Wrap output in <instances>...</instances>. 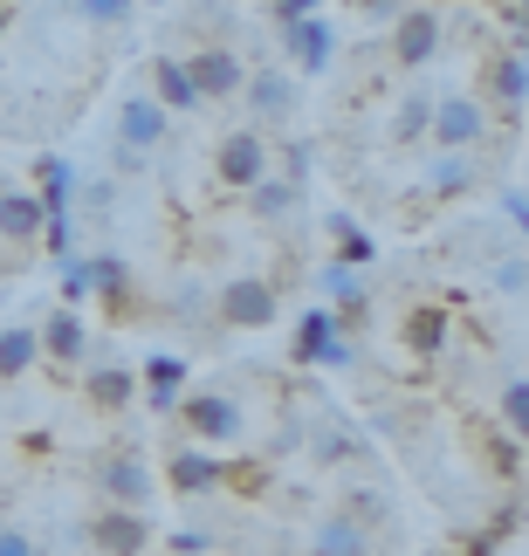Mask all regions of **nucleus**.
<instances>
[{
    "mask_svg": "<svg viewBox=\"0 0 529 556\" xmlns=\"http://www.w3.org/2000/svg\"><path fill=\"white\" fill-rule=\"evenodd\" d=\"M275 316H282V295H275V282H262V275H235V282L221 289V324L227 330H268Z\"/></svg>",
    "mask_w": 529,
    "mask_h": 556,
    "instance_id": "5",
    "label": "nucleus"
},
{
    "mask_svg": "<svg viewBox=\"0 0 529 556\" xmlns=\"http://www.w3.org/2000/svg\"><path fill=\"white\" fill-rule=\"evenodd\" d=\"M97 495H103V508H144L152 502V467H144L138 454L97 460Z\"/></svg>",
    "mask_w": 529,
    "mask_h": 556,
    "instance_id": "7",
    "label": "nucleus"
},
{
    "mask_svg": "<svg viewBox=\"0 0 529 556\" xmlns=\"http://www.w3.org/2000/svg\"><path fill=\"white\" fill-rule=\"evenodd\" d=\"M495 295H502V303H516V295H522V254H509V262L495 268Z\"/></svg>",
    "mask_w": 529,
    "mask_h": 556,
    "instance_id": "39",
    "label": "nucleus"
},
{
    "mask_svg": "<svg viewBox=\"0 0 529 556\" xmlns=\"http://www.w3.org/2000/svg\"><path fill=\"white\" fill-rule=\"evenodd\" d=\"M83 295H90V262H76V254H70V262H62V309H76Z\"/></svg>",
    "mask_w": 529,
    "mask_h": 556,
    "instance_id": "35",
    "label": "nucleus"
},
{
    "mask_svg": "<svg viewBox=\"0 0 529 556\" xmlns=\"http://www.w3.org/2000/svg\"><path fill=\"white\" fill-rule=\"evenodd\" d=\"M131 399H138V371H124V365H97L90 371V405L97 413H124Z\"/></svg>",
    "mask_w": 529,
    "mask_h": 556,
    "instance_id": "22",
    "label": "nucleus"
},
{
    "mask_svg": "<svg viewBox=\"0 0 529 556\" xmlns=\"http://www.w3.org/2000/svg\"><path fill=\"white\" fill-rule=\"evenodd\" d=\"M90 295H103V303L131 309V268L117 262V254H90Z\"/></svg>",
    "mask_w": 529,
    "mask_h": 556,
    "instance_id": "27",
    "label": "nucleus"
},
{
    "mask_svg": "<svg viewBox=\"0 0 529 556\" xmlns=\"http://www.w3.org/2000/svg\"><path fill=\"white\" fill-rule=\"evenodd\" d=\"M502 220H509V227H516V233H522V227H529V192H522V186H516V179H509V186H502Z\"/></svg>",
    "mask_w": 529,
    "mask_h": 556,
    "instance_id": "38",
    "label": "nucleus"
},
{
    "mask_svg": "<svg viewBox=\"0 0 529 556\" xmlns=\"http://www.w3.org/2000/svg\"><path fill=\"white\" fill-rule=\"evenodd\" d=\"M489 97H502L509 111H522V97H529V62H522V49H509V55L489 62Z\"/></svg>",
    "mask_w": 529,
    "mask_h": 556,
    "instance_id": "24",
    "label": "nucleus"
},
{
    "mask_svg": "<svg viewBox=\"0 0 529 556\" xmlns=\"http://www.w3.org/2000/svg\"><path fill=\"white\" fill-rule=\"evenodd\" d=\"M165 481H173L179 495H206V488H221V454H200V446H179V454L165 460Z\"/></svg>",
    "mask_w": 529,
    "mask_h": 556,
    "instance_id": "16",
    "label": "nucleus"
},
{
    "mask_svg": "<svg viewBox=\"0 0 529 556\" xmlns=\"http://www.w3.org/2000/svg\"><path fill=\"white\" fill-rule=\"evenodd\" d=\"M427 131H433L440 152H475V144L489 138V103H481V97H440L433 117H427Z\"/></svg>",
    "mask_w": 529,
    "mask_h": 556,
    "instance_id": "3",
    "label": "nucleus"
},
{
    "mask_svg": "<svg viewBox=\"0 0 529 556\" xmlns=\"http://www.w3.org/2000/svg\"><path fill=\"white\" fill-rule=\"evenodd\" d=\"M386 508H392V502L378 495V488H357V495L344 502V516H351L357 529H378V522H386Z\"/></svg>",
    "mask_w": 529,
    "mask_h": 556,
    "instance_id": "32",
    "label": "nucleus"
},
{
    "mask_svg": "<svg viewBox=\"0 0 529 556\" xmlns=\"http://www.w3.org/2000/svg\"><path fill=\"white\" fill-rule=\"evenodd\" d=\"M289 357L295 365H351V330L337 324V309H303V324H295V344H289Z\"/></svg>",
    "mask_w": 529,
    "mask_h": 556,
    "instance_id": "2",
    "label": "nucleus"
},
{
    "mask_svg": "<svg viewBox=\"0 0 529 556\" xmlns=\"http://www.w3.org/2000/svg\"><path fill=\"white\" fill-rule=\"evenodd\" d=\"M83 14L97 21V28H117V21H131V0H76Z\"/></svg>",
    "mask_w": 529,
    "mask_h": 556,
    "instance_id": "36",
    "label": "nucleus"
},
{
    "mask_svg": "<svg viewBox=\"0 0 529 556\" xmlns=\"http://www.w3.org/2000/svg\"><path fill=\"white\" fill-rule=\"evenodd\" d=\"M0 241H8V248L41 241V200H35V192L0 186Z\"/></svg>",
    "mask_w": 529,
    "mask_h": 556,
    "instance_id": "15",
    "label": "nucleus"
},
{
    "mask_svg": "<svg viewBox=\"0 0 529 556\" xmlns=\"http://www.w3.org/2000/svg\"><path fill=\"white\" fill-rule=\"evenodd\" d=\"M481 173H475V165H468V152H440L433 159V173H427V192H433V200H461V192H468Z\"/></svg>",
    "mask_w": 529,
    "mask_h": 556,
    "instance_id": "26",
    "label": "nucleus"
},
{
    "mask_svg": "<svg viewBox=\"0 0 529 556\" xmlns=\"http://www.w3.org/2000/svg\"><path fill=\"white\" fill-rule=\"evenodd\" d=\"M173 131V117L159 111L152 97H124V111H117V138H124V152H159V138Z\"/></svg>",
    "mask_w": 529,
    "mask_h": 556,
    "instance_id": "12",
    "label": "nucleus"
},
{
    "mask_svg": "<svg viewBox=\"0 0 529 556\" xmlns=\"http://www.w3.org/2000/svg\"><path fill=\"white\" fill-rule=\"evenodd\" d=\"M214 179L227 186V192H248L255 179H268V138L262 131H227L221 144H214Z\"/></svg>",
    "mask_w": 529,
    "mask_h": 556,
    "instance_id": "4",
    "label": "nucleus"
},
{
    "mask_svg": "<svg viewBox=\"0 0 529 556\" xmlns=\"http://www.w3.org/2000/svg\"><path fill=\"white\" fill-rule=\"evenodd\" d=\"M35 200H41V220H49V213H70V200H76V165L62 159V152H41L35 159Z\"/></svg>",
    "mask_w": 529,
    "mask_h": 556,
    "instance_id": "14",
    "label": "nucleus"
},
{
    "mask_svg": "<svg viewBox=\"0 0 529 556\" xmlns=\"http://www.w3.org/2000/svg\"><path fill=\"white\" fill-rule=\"evenodd\" d=\"M399 337H406V351H413V357H433L440 344H448V309H440V303H419V309H406V324H399Z\"/></svg>",
    "mask_w": 529,
    "mask_h": 556,
    "instance_id": "21",
    "label": "nucleus"
},
{
    "mask_svg": "<svg viewBox=\"0 0 529 556\" xmlns=\"http://www.w3.org/2000/svg\"><path fill=\"white\" fill-rule=\"evenodd\" d=\"M90 549L97 556H144V549H152V522H144L138 508H97Z\"/></svg>",
    "mask_w": 529,
    "mask_h": 556,
    "instance_id": "8",
    "label": "nucleus"
},
{
    "mask_svg": "<svg viewBox=\"0 0 529 556\" xmlns=\"http://www.w3.org/2000/svg\"><path fill=\"white\" fill-rule=\"evenodd\" d=\"M152 103H159L165 117H179V111H200L193 83H186V70H179L173 55H159V62H152Z\"/></svg>",
    "mask_w": 529,
    "mask_h": 556,
    "instance_id": "20",
    "label": "nucleus"
},
{
    "mask_svg": "<svg viewBox=\"0 0 529 556\" xmlns=\"http://www.w3.org/2000/svg\"><path fill=\"white\" fill-rule=\"evenodd\" d=\"M179 419H186V433L206 440V446H235L248 433L241 399H227V392H186L179 399Z\"/></svg>",
    "mask_w": 529,
    "mask_h": 556,
    "instance_id": "1",
    "label": "nucleus"
},
{
    "mask_svg": "<svg viewBox=\"0 0 529 556\" xmlns=\"http://www.w3.org/2000/svg\"><path fill=\"white\" fill-rule=\"evenodd\" d=\"M324 0H268V14H275V28H295V21H310Z\"/></svg>",
    "mask_w": 529,
    "mask_h": 556,
    "instance_id": "37",
    "label": "nucleus"
},
{
    "mask_svg": "<svg viewBox=\"0 0 529 556\" xmlns=\"http://www.w3.org/2000/svg\"><path fill=\"white\" fill-rule=\"evenodd\" d=\"M55 8H62V0H55Z\"/></svg>",
    "mask_w": 529,
    "mask_h": 556,
    "instance_id": "43",
    "label": "nucleus"
},
{
    "mask_svg": "<svg viewBox=\"0 0 529 556\" xmlns=\"http://www.w3.org/2000/svg\"><path fill=\"white\" fill-rule=\"evenodd\" d=\"M35 344H41V357H55V365H76L83 357V316L76 309H49V324L35 330Z\"/></svg>",
    "mask_w": 529,
    "mask_h": 556,
    "instance_id": "19",
    "label": "nucleus"
},
{
    "mask_svg": "<svg viewBox=\"0 0 529 556\" xmlns=\"http://www.w3.org/2000/svg\"><path fill=\"white\" fill-rule=\"evenodd\" d=\"M8 21H14V8H8V0H0V35H8Z\"/></svg>",
    "mask_w": 529,
    "mask_h": 556,
    "instance_id": "42",
    "label": "nucleus"
},
{
    "mask_svg": "<svg viewBox=\"0 0 529 556\" xmlns=\"http://www.w3.org/2000/svg\"><path fill=\"white\" fill-rule=\"evenodd\" d=\"M481 460H489L502 481H516V475H522V440H516V433H509V440H489V454H481Z\"/></svg>",
    "mask_w": 529,
    "mask_h": 556,
    "instance_id": "34",
    "label": "nucleus"
},
{
    "mask_svg": "<svg viewBox=\"0 0 529 556\" xmlns=\"http://www.w3.org/2000/svg\"><path fill=\"white\" fill-rule=\"evenodd\" d=\"M138 392L152 413H179V399H186V365L173 351H159V357H144V371H138Z\"/></svg>",
    "mask_w": 529,
    "mask_h": 556,
    "instance_id": "13",
    "label": "nucleus"
},
{
    "mask_svg": "<svg viewBox=\"0 0 529 556\" xmlns=\"http://www.w3.org/2000/svg\"><path fill=\"white\" fill-rule=\"evenodd\" d=\"M427 117H433V97H406V103H399V117H392V138L399 144L427 138Z\"/></svg>",
    "mask_w": 529,
    "mask_h": 556,
    "instance_id": "29",
    "label": "nucleus"
},
{
    "mask_svg": "<svg viewBox=\"0 0 529 556\" xmlns=\"http://www.w3.org/2000/svg\"><path fill=\"white\" fill-rule=\"evenodd\" d=\"M35 357H41V344H35V330H28V324L0 330V384L28 378V371H35Z\"/></svg>",
    "mask_w": 529,
    "mask_h": 556,
    "instance_id": "25",
    "label": "nucleus"
},
{
    "mask_svg": "<svg viewBox=\"0 0 529 556\" xmlns=\"http://www.w3.org/2000/svg\"><path fill=\"white\" fill-rule=\"evenodd\" d=\"M179 70H186V83H193V97H200V103L241 97V76H248V70H241V55H235V49H214V41H206L200 55H186Z\"/></svg>",
    "mask_w": 529,
    "mask_h": 556,
    "instance_id": "6",
    "label": "nucleus"
},
{
    "mask_svg": "<svg viewBox=\"0 0 529 556\" xmlns=\"http://www.w3.org/2000/svg\"><path fill=\"white\" fill-rule=\"evenodd\" d=\"M324 309H337V324L357 330L365 324V303H371V289H365V268H351V262H324Z\"/></svg>",
    "mask_w": 529,
    "mask_h": 556,
    "instance_id": "9",
    "label": "nucleus"
},
{
    "mask_svg": "<svg viewBox=\"0 0 529 556\" xmlns=\"http://www.w3.org/2000/svg\"><path fill=\"white\" fill-rule=\"evenodd\" d=\"M433 49H440V14L433 8H406L399 28H392V62L399 70H419V62H433Z\"/></svg>",
    "mask_w": 529,
    "mask_h": 556,
    "instance_id": "11",
    "label": "nucleus"
},
{
    "mask_svg": "<svg viewBox=\"0 0 529 556\" xmlns=\"http://www.w3.org/2000/svg\"><path fill=\"white\" fill-rule=\"evenodd\" d=\"M365 446H357L351 433H337V426H316V460L324 467H344V460H357Z\"/></svg>",
    "mask_w": 529,
    "mask_h": 556,
    "instance_id": "31",
    "label": "nucleus"
},
{
    "mask_svg": "<svg viewBox=\"0 0 529 556\" xmlns=\"http://www.w3.org/2000/svg\"><path fill=\"white\" fill-rule=\"evenodd\" d=\"M282 49H289V62L303 76H324L330 62H337V28L324 14H310V21H295V28H282Z\"/></svg>",
    "mask_w": 529,
    "mask_h": 556,
    "instance_id": "10",
    "label": "nucleus"
},
{
    "mask_svg": "<svg viewBox=\"0 0 529 556\" xmlns=\"http://www.w3.org/2000/svg\"><path fill=\"white\" fill-rule=\"evenodd\" d=\"M0 556H41L28 529H0Z\"/></svg>",
    "mask_w": 529,
    "mask_h": 556,
    "instance_id": "40",
    "label": "nucleus"
},
{
    "mask_svg": "<svg viewBox=\"0 0 529 556\" xmlns=\"http://www.w3.org/2000/svg\"><path fill=\"white\" fill-rule=\"evenodd\" d=\"M310 549H316V556H371V529H357V522L344 516V508H337V516L316 522Z\"/></svg>",
    "mask_w": 529,
    "mask_h": 556,
    "instance_id": "18",
    "label": "nucleus"
},
{
    "mask_svg": "<svg viewBox=\"0 0 529 556\" xmlns=\"http://www.w3.org/2000/svg\"><path fill=\"white\" fill-rule=\"evenodd\" d=\"M173 549H179V556H206V549H214V543H206L200 529H179V536H173Z\"/></svg>",
    "mask_w": 529,
    "mask_h": 556,
    "instance_id": "41",
    "label": "nucleus"
},
{
    "mask_svg": "<svg viewBox=\"0 0 529 556\" xmlns=\"http://www.w3.org/2000/svg\"><path fill=\"white\" fill-rule=\"evenodd\" d=\"M248 200H255V213H262V220H289V213H295V200H303V186H295V179H255V186H248Z\"/></svg>",
    "mask_w": 529,
    "mask_h": 556,
    "instance_id": "28",
    "label": "nucleus"
},
{
    "mask_svg": "<svg viewBox=\"0 0 529 556\" xmlns=\"http://www.w3.org/2000/svg\"><path fill=\"white\" fill-rule=\"evenodd\" d=\"M241 90H248V103H255L262 117H295V83L282 70H248Z\"/></svg>",
    "mask_w": 529,
    "mask_h": 556,
    "instance_id": "17",
    "label": "nucleus"
},
{
    "mask_svg": "<svg viewBox=\"0 0 529 556\" xmlns=\"http://www.w3.org/2000/svg\"><path fill=\"white\" fill-rule=\"evenodd\" d=\"M221 481L241 488V495H262V488H268V460H235V467L221 460Z\"/></svg>",
    "mask_w": 529,
    "mask_h": 556,
    "instance_id": "33",
    "label": "nucleus"
},
{
    "mask_svg": "<svg viewBox=\"0 0 529 556\" xmlns=\"http://www.w3.org/2000/svg\"><path fill=\"white\" fill-rule=\"evenodd\" d=\"M324 227H330V241H337V262H351V268H371L378 262V241L351 220V213H330Z\"/></svg>",
    "mask_w": 529,
    "mask_h": 556,
    "instance_id": "23",
    "label": "nucleus"
},
{
    "mask_svg": "<svg viewBox=\"0 0 529 556\" xmlns=\"http://www.w3.org/2000/svg\"><path fill=\"white\" fill-rule=\"evenodd\" d=\"M495 413H502V426H509V433H522V426H529V384H522V378H509V384L495 392Z\"/></svg>",
    "mask_w": 529,
    "mask_h": 556,
    "instance_id": "30",
    "label": "nucleus"
}]
</instances>
